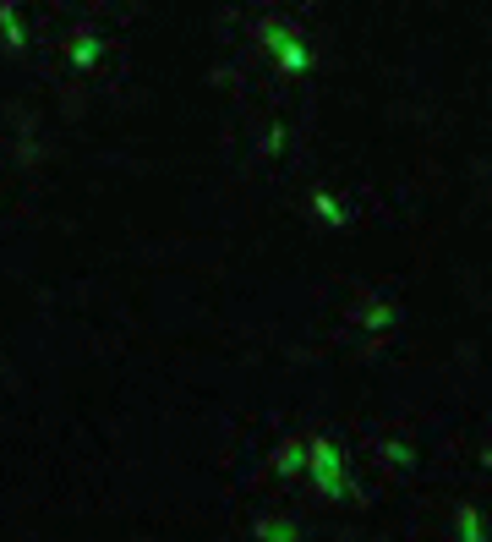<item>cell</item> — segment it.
<instances>
[{"label":"cell","instance_id":"obj_5","mask_svg":"<svg viewBox=\"0 0 492 542\" xmlns=\"http://www.w3.org/2000/svg\"><path fill=\"white\" fill-rule=\"evenodd\" d=\"M312 209H318V220H323V225H334V230H344V225H350V209H344V203H339L334 192H323V186L312 192Z\"/></svg>","mask_w":492,"mask_h":542},{"label":"cell","instance_id":"obj_7","mask_svg":"<svg viewBox=\"0 0 492 542\" xmlns=\"http://www.w3.org/2000/svg\"><path fill=\"white\" fill-rule=\"evenodd\" d=\"M394 318H399V312H394V307H389V302H372V307H367V312H362V329H372V334H378V329H389V323H394Z\"/></svg>","mask_w":492,"mask_h":542},{"label":"cell","instance_id":"obj_1","mask_svg":"<svg viewBox=\"0 0 492 542\" xmlns=\"http://www.w3.org/2000/svg\"><path fill=\"white\" fill-rule=\"evenodd\" d=\"M307 477L323 499H344L350 493V477H344V449L328 438V433H312L307 438Z\"/></svg>","mask_w":492,"mask_h":542},{"label":"cell","instance_id":"obj_4","mask_svg":"<svg viewBox=\"0 0 492 542\" xmlns=\"http://www.w3.org/2000/svg\"><path fill=\"white\" fill-rule=\"evenodd\" d=\"M0 44H6L12 55H28V28H22V17H17L12 0L0 6Z\"/></svg>","mask_w":492,"mask_h":542},{"label":"cell","instance_id":"obj_9","mask_svg":"<svg viewBox=\"0 0 492 542\" xmlns=\"http://www.w3.org/2000/svg\"><path fill=\"white\" fill-rule=\"evenodd\" d=\"M383 455H389V465H399V471H410V465H416V449H410V444H389Z\"/></svg>","mask_w":492,"mask_h":542},{"label":"cell","instance_id":"obj_2","mask_svg":"<svg viewBox=\"0 0 492 542\" xmlns=\"http://www.w3.org/2000/svg\"><path fill=\"white\" fill-rule=\"evenodd\" d=\"M257 44L279 60V72H285V77H307L312 66H318L312 44H307L301 33H291L285 23H257Z\"/></svg>","mask_w":492,"mask_h":542},{"label":"cell","instance_id":"obj_3","mask_svg":"<svg viewBox=\"0 0 492 542\" xmlns=\"http://www.w3.org/2000/svg\"><path fill=\"white\" fill-rule=\"evenodd\" d=\"M273 471L279 477H307V438H285L273 449Z\"/></svg>","mask_w":492,"mask_h":542},{"label":"cell","instance_id":"obj_10","mask_svg":"<svg viewBox=\"0 0 492 542\" xmlns=\"http://www.w3.org/2000/svg\"><path fill=\"white\" fill-rule=\"evenodd\" d=\"M460 537H465V542H481V537H487V526H481L476 515H460Z\"/></svg>","mask_w":492,"mask_h":542},{"label":"cell","instance_id":"obj_8","mask_svg":"<svg viewBox=\"0 0 492 542\" xmlns=\"http://www.w3.org/2000/svg\"><path fill=\"white\" fill-rule=\"evenodd\" d=\"M257 537H301L296 520H257Z\"/></svg>","mask_w":492,"mask_h":542},{"label":"cell","instance_id":"obj_6","mask_svg":"<svg viewBox=\"0 0 492 542\" xmlns=\"http://www.w3.org/2000/svg\"><path fill=\"white\" fill-rule=\"evenodd\" d=\"M99 55H104V44L94 33H72V66H77V72H94Z\"/></svg>","mask_w":492,"mask_h":542},{"label":"cell","instance_id":"obj_11","mask_svg":"<svg viewBox=\"0 0 492 542\" xmlns=\"http://www.w3.org/2000/svg\"><path fill=\"white\" fill-rule=\"evenodd\" d=\"M285 143H291V131H285V126H268V138H263V149H268V154H279V149H285Z\"/></svg>","mask_w":492,"mask_h":542}]
</instances>
